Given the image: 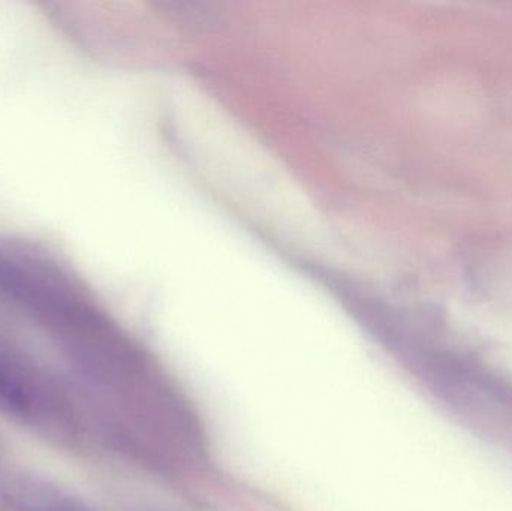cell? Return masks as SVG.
<instances>
[{"label":"cell","instance_id":"obj_1","mask_svg":"<svg viewBox=\"0 0 512 511\" xmlns=\"http://www.w3.org/2000/svg\"><path fill=\"white\" fill-rule=\"evenodd\" d=\"M0 494L17 511H92L80 498L33 474H6Z\"/></svg>","mask_w":512,"mask_h":511},{"label":"cell","instance_id":"obj_2","mask_svg":"<svg viewBox=\"0 0 512 511\" xmlns=\"http://www.w3.org/2000/svg\"><path fill=\"white\" fill-rule=\"evenodd\" d=\"M29 410V399L17 380L0 366V411L23 416Z\"/></svg>","mask_w":512,"mask_h":511}]
</instances>
